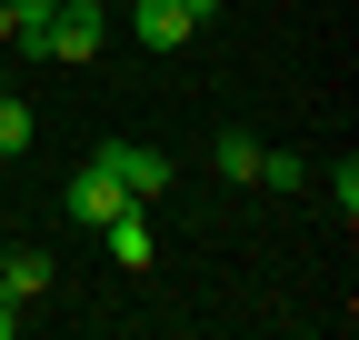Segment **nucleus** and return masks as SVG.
Instances as JSON below:
<instances>
[{
	"label": "nucleus",
	"instance_id": "2",
	"mask_svg": "<svg viewBox=\"0 0 359 340\" xmlns=\"http://www.w3.org/2000/svg\"><path fill=\"white\" fill-rule=\"evenodd\" d=\"M100 160H110V181H120L130 200H160V190H170V160H160V150H140V140H110Z\"/></svg>",
	"mask_w": 359,
	"mask_h": 340
},
{
	"label": "nucleus",
	"instance_id": "3",
	"mask_svg": "<svg viewBox=\"0 0 359 340\" xmlns=\"http://www.w3.org/2000/svg\"><path fill=\"white\" fill-rule=\"evenodd\" d=\"M130 30H140V51H190V11H180V0H130Z\"/></svg>",
	"mask_w": 359,
	"mask_h": 340
},
{
	"label": "nucleus",
	"instance_id": "10",
	"mask_svg": "<svg viewBox=\"0 0 359 340\" xmlns=\"http://www.w3.org/2000/svg\"><path fill=\"white\" fill-rule=\"evenodd\" d=\"M330 190H339V221H359V160L339 150V170H330Z\"/></svg>",
	"mask_w": 359,
	"mask_h": 340
},
{
	"label": "nucleus",
	"instance_id": "9",
	"mask_svg": "<svg viewBox=\"0 0 359 340\" xmlns=\"http://www.w3.org/2000/svg\"><path fill=\"white\" fill-rule=\"evenodd\" d=\"M259 181H269V190H299L309 160H299V150H259Z\"/></svg>",
	"mask_w": 359,
	"mask_h": 340
},
{
	"label": "nucleus",
	"instance_id": "8",
	"mask_svg": "<svg viewBox=\"0 0 359 340\" xmlns=\"http://www.w3.org/2000/svg\"><path fill=\"white\" fill-rule=\"evenodd\" d=\"M20 150H30V110L0 91V160H20Z\"/></svg>",
	"mask_w": 359,
	"mask_h": 340
},
{
	"label": "nucleus",
	"instance_id": "1",
	"mask_svg": "<svg viewBox=\"0 0 359 340\" xmlns=\"http://www.w3.org/2000/svg\"><path fill=\"white\" fill-rule=\"evenodd\" d=\"M100 40H110V11H100V0H60V11H50V30H40V60L90 70V60H100Z\"/></svg>",
	"mask_w": 359,
	"mask_h": 340
},
{
	"label": "nucleus",
	"instance_id": "7",
	"mask_svg": "<svg viewBox=\"0 0 359 340\" xmlns=\"http://www.w3.org/2000/svg\"><path fill=\"white\" fill-rule=\"evenodd\" d=\"M210 160L230 170V181H259V140H250V131H219V140H210Z\"/></svg>",
	"mask_w": 359,
	"mask_h": 340
},
{
	"label": "nucleus",
	"instance_id": "12",
	"mask_svg": "<svg viewBox=\"0 0 359 340\" xmlns=\"http://www.w3.org/2000/svg\"><path fill=\"white\" fill-rule=\"evenodd\" d=\"M0 40H11V0H0Z\"/></svg>",
	"mask_w": 359,
	"mask_h": 340
},
{
	"label": "nucleus",
	"instance_id": "11",
	"mask_svg": "<svg viewBox=\"0 0 359 340\" xmlns=\"http://www.w3.org/2000/svg\"><path fill=\"white\" fill-rule=\"evenodd\" d=\"M20 330V290H0V340H11Z\"/></svg>",
	"mask_w": 359,
	"mask_h": 340
},
{
	"label": "nucleus",
	"instance_id": "6",
	"mask_svg": "<svg viewBox=\"0 0 359 340\" xmlns=\"http://www.w3.org/2000/svg\"><path fill=\"white\" fill-rule=\"evenodd\" d=\"M0 290L40 301V290H50V250H0Z\"/></svg>",
	"mask_w": 359,
	"mask_h": 340
},
{
	"label": "nucleus",
	"instance_id": "5",
	"mask_svg": "<svg viewBox=\"0 0 359 340\" xmlns=\"http://www.w3.org/2000/svg\"><path fill=\"white\" fill-rule=\"evenodd\" d=\"M110 210H130V190L110 181V160H90V170H80V181H70V221H80V230H100V221H110Z\"/></svg>",
	"mask_w": 359,
	"mask_h": 340
},
{
	"label": "nucleus",
	"instance_id": "4",
	"mask_svg": "<svg viewBox=\"0 0 359 340\" xmlns=\"http://www.w3.org/2000/svg\"><path fill=\"white\" fill-rule=\"evenodd\" d=\"M100 240H110V261H120V270H150V250H160V240H150V200L110 210V221H100Z\"/></svg>",
	"mask_w": 359,
	"mask_h": 340
}]
</instances>
